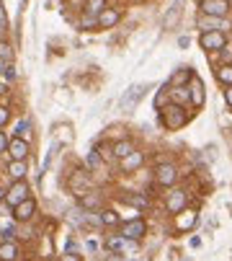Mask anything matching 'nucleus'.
<instances>
[{
    "mask_svg": "<svg viewBox=\"0 0 232 261\" xmlns=\"http://www.w3.org/2000/svg\"><path fill=\"white\" fill-rule=\"evenodd\" d=\"M160 122H163L165 129H178V127H183V124L188 122V117H186L183 106H178V103H168V106L160 109Z\"/></svg>",
    "mask_w": 232,
    "mask_h": 261,
    "instance_id": "nucleus-1",
    "label": "nucleus"
},
{
    "mask_svg": "<svg viewBox=\"0 0 232 261\" xmlns=\"http://www.w3.org/2000/svg\"><path fill=\"white\" fill-rule=\"evenodd\" d=\"M144 91H147V83H134V86H129V88L124 91V96H122L119 106H122L124 111L134 109V106H137V103L144 98Z\"/></svg>",
    "mask_w": 232,
    "mask_h": 261,
    "instance_id": "nucleus-2",
    "label": "nucleus"
},
{
    "mask_svg": "<svg viewBox=\"0 0 232 261\" xmlns=\"http://www.w3.org/2000/svg\"><path fill=\"white\" fill-rule=\"evenodd\" d=\"M178 181V168L173 163H158L155 166V184L158 186H173Z\"/></svg>",
    "mask_w": 232,
    "mask_h": 261,
    "instance_id": "nucleus-3",
    "label": "nucleus"
},
{
    "mask_svg": "<svg viewBox=\"0 0 232 261\" xmlns=\"http://www.w3.org/2000/svg\"><path fill=\"white\" fill-rule=\"evenodd\" d=\"M199 44L207 52H217V49H224L227 47V36H224V31H204L199 36Z\"/></svg>",
    "mask_w": 232,
    "mask_h": 261,
    "instance_id": "nucleus-4",
    "label": "nucleus"
},
{
    "mask_svg": "<svg viewBox=\"0 0 232 261\" xmlns=\"http://www.w3.org/2000/svg\"><path fill=\"white\" fill-rule=\"evenodd\" d=\"M199 11L204 16H214V18H224L229 13V3L227 0H199Z\"/></svg>",
    "mask_w": 232,
    "mask_h": 261,
    "instance_id": "nucleus-5",
    "label": "nucleus"
},
{
    "mask_svg": "<svg viewBox=\"0 0 232 261\" xmlns=\"http://www.w3.org/2000/svg\"><path fill=\"white\" fill-rule=\"evenodd\" d=\"M26 199H28V184H26V181H13L11 189L6 192V202H8L11 207H18V204L26 202Z\"/></svg>",
    "mask_w": 232,
    "mask_h": 261,
    "instance_id": "nucleus-6",
    "label": "nucleus"
},
{
    "mask_svg": "<svg viewBox=\"0 0 232 261\" xmlns=\"http://www.w3.org/2000/svg\"><path fill=\"white\" fill-rule=\"evenodd\" d=\"M186 204H188V194H186L183 189H178V192H170V194H168L165 207H168V212H170V215L183 212V210H186Z\"/></svg>",
    "mask_w": 232,
    "mask_h": 261,
    "instance_id": "nucleus-7",
    "label": "nucleus"
},
{
    "mask_svg": "<svg viewBox=\"0 0 232 261\" xmlns=\"http://www.w3.org/2000/svg\"><path fill=\"white\" fill-rule=\"evenodd\" d=\"M144 233H147L144 220H129L127 225L122 228V236H124V238H129V241H139Z\"/></svg>",
    "mask_w": 232,
    "mask_h": 261,
    "instance_id": "nucleus-8",
    "label": "nucleus"
},
{
    "mask_svg": "<svg viewBox=\"0 0 232 261\" xmlns=\"http://www.w3.org/2000/svg\"><path fill=\"white\" fill-rule=\"evenodd\" d=\"M8 153H11V161H26L28 155V142L23 137H13L8 142Z\"/></svg>",
    "mask_w": 232,
    "mask_h": 261,
    "instance_id": "nucleus-9",
    "label": "nucleus"
},
{
    "mask_svg": "<svg viewBox=\"0 0 232 261\" xmlns=\"http://www.w3.org/2000/svg\"><path fill=\"white\" fill-rule=\"evenodd\" d=\"M34 212H36V202L28 197L26 202H21L18 207H13V217L18 220V222H28L31 217H34Z\"/></svg>",
    "mask_w": 232,
    "mask_h": 261,
    "instance_id": "nucleus-10",
    "label": "nucleus"
},
{
    "mask_svg": "<svg viewBox=\"0 0 232 261\" xmlns=\"http://www.w3.org/2000/svg\"><path fill=\"white\" fill-rule=\"evenodd\" d=\"M88 186H91V178H88L85 173H75V176L70 178V189H72L77 197H83L85 192H91Z\"/></svg>",
    "mask_w": 232,
    "mask_h": 261,
    "instance_id": "nucleus-11",
    "label": "nucleus"
},
{
    "mask_svg": "<svg viewBox=\"0 0 232 261\" xmlns=\"http://www.w3.org/2000/svg\"><path fill=\"white\" fill-rule=\"evenodd\" d=\"M119 23V11H113V8H103L98 13V29H111Z\"/></svg>",
    "mask_w": 232,
    "mask_h": 261,
    "instance_id": "nucleus-12",
    "label": "nucleus"
},
{
    "mask_svg": "<svg viewBox=\"0 0 232 261\" xmlns=\"http://www.w3.org/2000/svg\"><path fill=\"white\" fill-rule=\"evenodd\" d=\"M134 150H137V147H134L132 140H119V142L111 147V155H113V158H127V155H132Z\"/></svg>",
    "mask_w": 232,
    "mask_h": 261,
    "instance_id": "nucleus-13",
    "label": "nucleus"
},
{
    "mask_svg": "<svg viewBox=\"0 0 232 261\" xmlns=\"http://www.w3.org/2000/svg\"><path fill=\"white\" fill-rule=\"evenodd\" d=\"M16 258H18L16 241H3L0 243V261H16Z\"/></svg>",
    "mask_w": 232,
    "mask_h": 261,
    "instance_id": "nucleus-14",
    "label": "nucleus"
},
{
    "mask_svg": "<svg viewBox=\"0 0 232 261\" xmlns=\"http://www.w3.org/2000/svg\"><path fill=\"white\" fill-rule=\"evenodd\" d=\"M106 248H108V251H132V248H134V241H129V238H124V236L108 238V241H106Z\"/></svg>",
    "mask_w": 232,
    "mask_h": 261,
    "instance_id": "nucleus-15",
    "label": "nucleus"
},
{
    "mask_svg": "<svg viewBox=\"0 0 232 261\" xmlns=\"http://www.w3.org/2000/svg\"><path fill=\"white\" fill-rule=\"evenodd\" d=\"M188 96H191V103H193V106H201V103H204V83H201V81H191Z\"/></svg>",
    "mask_w": 232,
    "mask_h": 261,
    "instance_id": "nucleus-16",
    "label": "nucleus"
},
{
    "mask_svg": "<svg viewBox=\"0 0 232 261\" xmlns=\"http://www.w3.org/2000/svg\"><path fill=\"white\" fill-rule=\"evenodd\" d=\"M142 161H144V155H142L139 150H134L132 155L122 158V171H134V168H139V166H142Z\"/></svg>",
    "mask_w": 232,
    "mask_h": 261,
    "instance_id": "nucleus-17",
    "label": "nucleus"
},
{
    "mask_svg": "<svg viewBox=\"0 0 232 261\" xmlns=\"http://www.w3.org/2000/svg\"><path fill=\"white\" fill-rule=\"evenodd\" d=\"M80 207H83V210H96V207H101V194H98V192H85V194L80 197Z\"/></svg>",
    "mask_w": 232,
    "mask_h": 261,
    "instance_id": "nucleus-18",
    "label": "nucleus"
},
{
    "mask_svg": "<svg viewBox=\"0 0 232 261\" xmlns=\"http://www.w3.org/2000/svg\"><path fill=\"white\" fill-rule=\"evenodd\" d=\"M8 173H11L13 181H23V176H26V161H11Z\"/></svg>",
    "mask_w": 232,
    "mask_h": 261,
    "instance_id": "nucleus-19",
    "label": "nucleus"
},
{
    "mask_svg": "<svg viewBox=\"0 0 232 261\" xmlns=\"http://www.w3.org/2000/svg\"><path fill=\"white\" fill-rule=\"evenodd\" d=\"M217 81L224 83L227 88L232 86V65H219V67H217Z\"/></svg>",
    "mask_w": 232,
    "mask_h": 261,
    "instance_id": "nucleus-20",
    "label": "nucleus"
},
{
    "mask_svg": "<svg viewBox=\"0 0 232 261\" xmlns=\"http://www.w3.org/2000/svg\"><path fill=\"white\" fill-rule=\"evenodd\" d=\"M103 8H106V0H85V13L91 16H98Z\"/></svg>",
    "mask_w": 232,
    "mask_h": 261,
    "instance_id": "nucleus-21",
    "label": "nucleus"
},
{
    "mask_svg": "<svg viewBox=\"0 0 232 261\" xmlns=\"http://www.w3.org/2000/svg\"><path fill=\"white\" fill-rule=\"evenodd\" d=\"M186 81H191V70L188 67H183L181 72H176V75L170 78V83H176V86H183Z\"/></svg>",
    "mask_w": 232,
    "mask_h": 261,
    "instance_id": "nucleus-22",
    "label": "nucleus"
},
{
    "mask_svg": "<svg viewBox=\"0 0 232 261\" xmlns=\"http://www.w3.org/2000/svg\"><path fill=\"white\" fill-rule=\"evenodd\" d=\"M124 202H127V204H132V207H139V210H144V207L150 204V202H147L144 197H139V194H137V197H132V194H127V197H124Z\"/></svg>",
    "mask_w": 232,
    "mask_h": 261,
    "instance_id": "nucleus-23",
    "label": "nucleus"
},
{
    "mask_svg": "<svg viewBox=\"0 0 232 261\" xmlns=\"http://www.w3.org/2000/svg\"><path fill=\"white\" fill-rule=\"evenodd\" d=\"M116 222H119V215L116 212H111V210L101 212V225H116Z\"/></svg>",
    "mask_w": 232,
    "mask_h": 261,
    "instance_id": "nucleus-24",
    "label": "nucleus"
},
{
    "mask_svg": "<svg viewBox=\"0 0 232 261\" xmlns=\"http://www.w3.org/2000/svg\"><path fill=\"white\" fill-rule=\"evenodd\" d=\"M85 166H88L91 171H96V168L101 166V155H98V150H91V153H88V158H85Z\"/></svg>",
    "mask_w": 232,
    "mask_h": 261,
    "instance_id": "nucleus-25",
    "label": "nucleus"
},
{
    "mask_svg": "<svg viewBox=\"0 0 232 261\" xmlns=\"http://www.w3.org/2000/svg\"><path fill=\"white\" fill-rule=\"evenodd\" d=\"M0 60H6L8 65H11V60H13V49H11V44H6V42H0Z\"/></svg>",
    "mask_w": 232,
    "mask_h": 261,
    "instance_id": "nucleus-26",
    "label": "nucleus"
},
{
    "mask_svg": "<svg viewBox=\"0 0 232 261\" xmlns=\"http://www.w3.org/2000/svg\"><path fill=\"white\" fill-rule=\"evenodd\" d=\"M8 119H11V109L8 106H0V129L8 124Z\"/></svg>",
    "mask_w": 232,
    "mask_h": 261,
    "instance_id": "nucleus-27",
    "label": "nucleus"
},
{
    "mask_svg": "<svg viewBox=\"0 0 232 261\" xmlns=\"http://www.w3.org/2000/svg\"><path fill=\"white\" fill-rule=\"evenodd\" d=\"M28 127H31V122H28V119H21V122L16 124V137L26 135V132H28Z\"/></svg>",
    "mask_w": 232,
    "mask_h": 261,
    "instance_id": "nucleus-28",
    "label": "nucleus"
},
{
    "mask_svg": "<svg viewBox=\"0 0 232 261\" xmlns=\"http://www.w3.org/2000/svg\"><path fill=\"white\" fill-rule=\"evenodd\" d=\"M80 26H83V29H91V26H98V16H91V13H88V16H85V18L80 21Z\"/></svg>",
    "mask_w": 232,
    "mask_h": 261,
    "instance_id": "nucleus-29",
    "label": "nucleus"
},
{
    "mask_svg": "<svg viewBox=\"0 0 232 261\" xmlns=\"http://www.w3.org/2000/svg\"><path fill=\"white\" fill-rule=\"evenodd\" d=\"M173 98H176V101H186V98H191V96H188L186 88H176V91H173Z\"/></svg>",
    "mask_w": 232,
    "mask_h": 261,
    "instance_id": "nucleus-30",
    "label": "nucleus"
},
{
    "mask_svg": "<svg viewBox=\"0 0 232 261\" xmlns=\"http://www.w3.org/2000/svg\"><path fill=\"white\" fill-rule=\"evenodd\" d=\"M8 142H11V140L6 137V132H0V153H6V150H8Z\"/></svg>",
    "mask_w": 232,
    "mask_h": 261,
    "instance_id": "nucleus-31",
    "label": "nucleus"
},
{
    "mask_svg": "<svg viewBox=\"0 0 232 261\" xmlns=\"http://www.w3.org/2000/svg\"><path fill=\"white\" fill-rule=\"evenodd\" d=\"M8 26V18H6V11H3V3H0V29Z\"/></svg>",
    "mask_w": 232,
    "mask_h": 261,
    "instance_id": "nucleus-32",
    "label": "nucleus"
},
{
    "mask_svg": "<svg viewBox=\"0 0 232 261\" xmlns=\"http://www.w3.org/2000/svg\"><path fill=\"white\" fill-rule=\"evenodd\" d=\"M3 78H6V81H13V78H16V72H13V67H11V65L6 67V72H3Z\"/></svg>",
    "mask_w": 232,
    "mask_h": 261,
    "instance_id": "nucleus-33",
    "label": "nucleus"
},
{
    "mask_svg": "<svg viewBox=\"0 0 232 261\" xmlns=\"http://www.w3.org/2000/svg\"><path fill=\"white\" fill-rule=\"evenodd\" d=\"M62 261H80V256H77V253H65Z\"/></svg>",
    "mask_w": 232,
    "mask_h": 261,
    "instance_id": "nucleus-34",
    "label": "nucleus"
},
{
    "mask_svg": "<svg viewBox=\"0 0 232 261\" xmlns=\"http://www.w3.org/2000/svg\"><path fill=\"white\" fill-rule=\"evenodd\" d=\"M224 101H227V106H232V86L224 91Z\"/></svg>",
    "mask_w": 232,
    "mask_h": 261,
    "instance_id": "nucleus-35",
    "label": "nucleus"
},
{
    "mask_svg": "<svg viewBox=\"0 0 232 261\" xmlns=\"http://www.w3.org/2000/svg\"><path fill=\"white\" fill-rule=\"evenodd\" d=\"M6 67H8V62H6V60H0V78H3V72H6Z\"/></svg>",
    "mask_w": 232,
    "mask_h": 261,
    "instance_id": "nucleus-36",
    "label": "nucleus"
},
{
    "mask_svg": "<svg viewBox=\"0 0 232 261\" xmlns=\"http://www.w3.org/2000/svg\"><path fill=\"white\" fill-rule=\"evenodd\" d=\"M0 199H6V192L3 189H0Z\"/></svg>",
    "mask_w": 232,
    "mask_h": 261,
    "instance_id": "nucleus-37",
    "label": "nucleus"
},
{
    "mask_svg": "<svg viewBox=\"0 0 232 261\" xmlns=\"http://www.w3.org/2000/svg\"><path fill=\"white\" fill-rule=\"evenodd\" d=\"M3 91H6V88H3V86H0V93H3Z\"/></svg>",
    "mask_w": 232,
    "mask_h": 261,
    "instance_id": "nucleus-38",
    "label": "nucleus"
},
{
    "mask_svg": "<svg viewBox=\"0 0 232 261\" xmlns=\"http://www.w3.org/2000/svg\"><path fill=\"white\" fill-rule=\"evenodd\" d=\"M132 261H139V258H132Z\"/></svg>",
    "mask_w": 232,
    "mask_h": 261,
    "instance_id": "nucleus-39",
    "label": "nucleus"
}]
</instances>
